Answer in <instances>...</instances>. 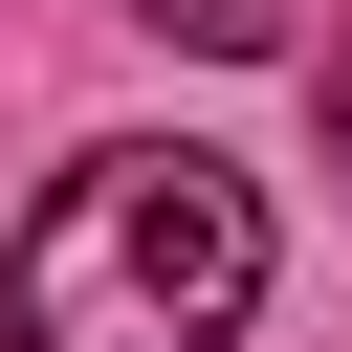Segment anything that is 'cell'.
I'll return each instance as SVG.
<instances>
[{
	"label": "cell",
	"mask_w": 352,
	"mask_h": 352,
	"mask_svg": "<svg viewBox=\"0 0 352 352\" xmlns=\"http://www.w3.org/2000/svg\"><path fill=\"white\" fill-rule=\"evenodd\" d=\"M264 308V198L198 132H110L44 176V220L0 242V330L22 352H220Z\"/></svg>",
	"instance_id": "obj_1"
},
{
	"label": "cell",
	"mask_w": 352,
	"mask_h": 352,
	"mask_svg": "<svg viewBox=\"0 0 352 352\" xmlns=\"http://www.w3.org/2000/svg\"><path fill=\"white\" fill-rule=\"evenodd\" d=\"M132 22H154V44H220V66H264V44H286V0H132Z\"/></svg>",
	"instance_id": "obj_2"
},
{
	"label": "cell",
	"mask_w": 352,
	"mask_h": 352,
	"mask_svg": "<svg viewBox=\"0 0 352 352\" xmlns=\"http://www.w3.org/2000/svg\"><path fill=\"white\" fill-rule=\"evenodd\" d=\"M330 176H352V44H330Z\"/></svg>",
	"instance_id": "obj_3"
}]
</instances>
